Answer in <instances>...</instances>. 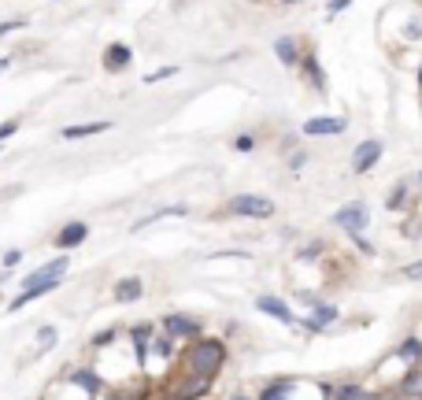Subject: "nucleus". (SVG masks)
<instances>
[{
	"instance_id": "f8f14e48",
	"label": "nucleus",
	"mask_w": 422,
	"mask_h": 400,
	"mask_svg": "<svg viewBox=\"0 0 422 400\" xmlns=\"http://www.w3.org/2000/svg\"><path fill=\"white\" fill-rule=\"evenodd\" d=\"M63 382L74 385V389H82L85 397H96V393H100V374H96V371H85V367H82V371L63 374Z\"/></svg>"
},
{
	"instance_id": "f704fd0d",
	"label": "nucleus",
	"mask_w": 422,
	"mask_h": 400,
	"mask_svg": "<svg viewBox=\"0 0 422 400\" xmlns=\"http://www.w3.org/2000/svg\"><path fill=\"white\" fill-rule=\"evenodd\" d=\"M415 182H419V189H422V171H419V178H415Z\"/></svg>"
},
{
	"instance_id": "1a4fd4ad",
	"label": "nucleus",
	"mask_w": 422,
	"mask_h": 400,
	"mask_svg": "<svg viewBox=\"0 0 422 400\" xmlns=\"http://www.w3.org/2000/svg\"><path fill=\"white\" fill-rule=\"evenodd\" d=\"M256 311H263V315L278 319V322H285V327H293V322H297L293 308H289V304H285V300H281V297H270V293L256 297Z\"/></svg>"
},
{
	"instance_id": "5701e85b",
	"label": "nucleus",
	"mask_w": 422,
	"mask_h": 400,
	"mask_svg": "<svg viewBox=\"0 0 422 400\" xmlns=\"http://www.w3.org/2000/svg\"><path fill=\"white\" fill-rule=\"evenodd\" d=\"M175 74H178V67H159V71H148V74H145V82H148V85H152V82H164V78H175Z\"/></svg>"
},
{
	"instance_id": "9d476101",
	"label": "nucleus",
	"mask_w": 422,
	"mask_h": 400,
	"mask_svg": "<svg viewBox=\"0 0 422 400\" xmlns=\"http://www.w3.org/2000/svg\"><path fill=\"white\" fill-rule=\"evenodd\" d=\"M130 63H134V49L123 45V41H115V45H107V49H104V71H107V74L126 71Z\"/></svg>"
},
{
	"instance_id": "0eeeda50",
	"label": "nucleus",
	"mask_w": 422,
	"mask_h": 400,
	"mask_svg": "<svg viewBox=\"0 0 422 400\" xmlns=\"http://www.w3.org/2000/svg\"><path fill=\"white\" fill-rule=\"evenodd\" d=\"M382 153H385V145L378 141V137H367V141H360V145H355V153H352V171H355V175L374 171L378 159H382Z\"/></svg>"
},
{
	"instance_id": "b1692460",
	"label": "nucleus",
	"mask_w": 422,
	"mask_h": 400,
	"mask_svg": "<svg viewBox=\"0 0 422 400\" xmlns=\"http://www.w3.org/2000/svg\"><path fill=\"white\" fill-rule=\"evenodd\" d=\"M234 148H237V153H252V148H256V137H252V134H237V137H234Z\"/></svg>"
},
{
	"instance_id": "4be33fe9",
	"label": "nucleus",
	"mask_w": 422,
	"mask_h": 400,
	"mask_svg": "<svg viewBox=\"0 0 422 400\" xmlns=\"http://www.w3.org/2000/svg\"><path fill=\"white\" fill-rule=\"evenodd\" d=\"M404 197H407V186H404V182H400V186H396L393 193H389V200H385V208H393V211H396V208H404V204H407Z\"/></svg>"
},
{
	"instance_id": "412c9836",
	"label": "nucleus",
	"mask_w": 422,
	"mask_h": 400,
	"mask_svg": "<svg viewBox=\"0 0 422 400\" xmlns=\"http://www.w3.org/2000/svg\"><path fill=\"white\" fill-rule=\"evenodd\" d=\"M322 252H326V245H322V241H311V245H304V248L297 252V259H304V263H315V256H322Z\"/></svg>"
},
{
	"instance_id": "7c9ffc66",
	"label": "nucleus",
	"mask_w": 422,
	"mask_h": 400,
	"mask_svg": "<svg viewBox=\"0 0 422 400\" xmlns=\"http://www.w3.org/2000/svg\"><path fill=\"white\" fill-rule=\"evenodd\" d=\"M304 164H308V156H304V153H293V156H289V167H293V171H300Z\"/></svg>"
},
{
	"instance_id": "f3484780",
	"label": "nucleus",
	"mask_w": 422,
	"mask_h": 400,
	"mask_svg": "<svg viewBox=\"0 0 422 400\" xmlns=\"http://www.w3.org/2000/svg\"><path fill=\"white\" fill-rule=\"evenodd\" d=\"M112 123L100 119V123H78V126H63V141H78V137H96V134H107Z\"/></svg>"
},
{
	"instance_id": "7ed1b4c3",
	"label": "nucleus",
	"mask_w": 422,
	"mask_h": 400,
	"mask_svg": "<svg viewBox=\"0 0 422 400\" xmlns=\"http://www.w3.org/2000/svg\"><path fill=\"white\" fill-rule=\"evenodd\" d=\"M230 215H241V219H270L274 215V200L263 197V193H237L226 204Z\"/></svg>"
},
{
	"instance_id": "a878e982",
	"label": "nucleus",
	"mask_w": 422,
	"mask_h": 400,
	"mask_svg": "<svg viewBox=\"0 0 422 400\" xmlns=\"http://www.w3.org/2000/svg\"><path fill=\"white\" fill-rule=\"evenodd\" d=\"M15 130H19V119H8V123H0V145H4L8 137H15Z\"/></svg>"
},
{
	"instance_id": "f03ea898",
	"label": "nucleus",
	"mask_w": 422,
	"mask_h": 400,
	"mask_svg": "<svg viewBox=\"0 0 422 400\" xmlns=\"http://www.w3.org/2000/svg\"><path fill=\"white\" fill-rule=\"evenodd\" d=\"M67 271H71V259L67 256H56V259H49V263H41L34 275L23 278V293L12 297L8 311H19V308H26L30 300H37V297L52 293V289H60V282L67 278Z\"/></svg>"
},
{
	"instance_id": "bb28decb",
	"label": "nucleus",
	"mask_w": 422,
	"mask_h": 400,
	"mask_svg": "<svg viewBox=\"0 0 422 400\" xmlns=\"http://www.w3.org/2000/svg\"><path fill=\"white\" fill-rule=\"evenodd\" d=\"M118 338V330H104V333H96L93 338V349H104V345H112Z\"/></svg>"
},
{
	"instance_id": "6e6552de",
	"label": "nucleus",
	"mask_w": 422,
	"mask_h": 400,
	"mask_svg": "<svg viewBox=\"0 0 422 400\" xmlns=\"http://www.w3.org/2000/svg\"><path fill=\"white\" fill-rule=\"evenodd\" d=\"M85 237H89V223H82V219L63 223L60 234H56V248H60V252H71V248L85 245Z\"/></svg>"
},
{
	"instance_id": "c85d7f7f",
	"label": "nucleus",
	"mask_w": 422,
	"mask_h": 400,
	"mask_svg": "<svg viewBox=\"0 0 422 400\" xmlns=\"http://www.w3.org/2000/svg\"><path fill=\"white\" fill-rule=\"evenodd\" d=\"M349 4H352V0H330V4H326V15H341Z\"/></svg>"
},
{
	"instance_id": "20e7f679",
	"label": "nucleus",
	"mask_w": 422,
	"mask_h": 400,
	"mask_svg": "<svg viewBox=\"0 0 422 400\" xmlns=\"http://www.w3.org/2000/svg\"><path fill=\"white\" fill-rule=\"evenodd\" d=\"M333 226H341L344 234H363L367 226H371V211H367L363 200H352V204L333 211Z\"/></svg>"
},
{
	"instance_id": "dca6fc26",
	"label": "nucleus",
	"mask_w": 422,
	"mask_h": 400,
	"mask_svg": "<svg viewBox=\"0 0 422 400\" xmlns=\"http://www.w3.org/2000/svg\"><path fill=\"white\" fill-rule=\"evenodd\" d=\"M326 389V400H374V393H367L360 382H349V385H322Z\"/></svg>"
},
{
	"instance_id": "2eb2a0df",
	"label": "nucleus",
	"mask_w": 422,
	"mask_h": 400,
	"mask_svg": "<svg viewBox=\"0 0 422 400\" xmlns=\"http://www.w3.org/2000/svg\"><path fill=\"white\" fill-rule=\"evenodd\" d=\"M293 378H270V382L259 389L256 400H293Z\"/></svg>"
},
{
	"instance_id": "4c0bfd02",
	"label": "nucleus",
	"mask_w": 422,
	"mask_h": 400,
	"mask_svg": "<svg viewBox=\"0 0 422 400\" xmlns=\"http://www.w3.org/2000/svg\"><path fill=\"white\" fill-rule=\"evenodd\" d=\"M419 85H422V71H419Z\"/></svg>"
},
{
	"instance_id": "2f4dec72",
	"label": "nucleus",
	"mask_w": 422,
	"mask_h": 400,
	"mask_svg": "<svg viewBox=\"0 0 422 400\" xmlns=\"http://www.w3.org/2000/svg\"><path fill=\"white\" fill-rule=\"evenodd\" d=\"M12 63H15V56H0V74H4L8 67H12Z\"/></svg>"
},
{
	"instance_id": "58836bf2",
	"label": "nucleus",
	"mask_w": 422,
	"mask_h": 400,
	"mask_svg": "<svg viewBox=\"0 0 422 400\" xmlns=\"http://www.w3.org/2000/svg\"><path fill=\"white\" fill-rule=\"evenodd\" d=\"M0 148H4V145H0Z\"/></svg>"
},
{
	"instance_id": "aec40b11",
	"label": "nucleus",
	"mask_w": 422,
	"mask_h": 400,
	"mask_svg": "<svg viewBox=\"0 0 422 400\" xmlns=\"http://www.w3.org/2000/svg\"><path fill=\"white\" fill-rule=\"evenodd\" d=\"M56 341H60L56 327H41V330H37V349H41V352H52V349H56Z\"/></svg>"
},
{
	"instance_id": "4468645a",
	"label": "nucleus",
	"mask_w": 422,
	"mask_h": 400,
	"mask_svg": "<svg viewBox=\"0 0 422 400\" xmlns=\"http://www.w3.org/2000/svg\"><path fill=\"white\" fill-rule=\"evenodd\" d=\"M274 56H278V63H285V67H297L304 52H300V41L293 34H285V37L274 41Z\"/></svg>"
},
{
	"instance_id": "a211bd4d",
	"label": "nucleus",
	"mask_w": 422,
	"mask_h": 400,
	"mask_svg": "<svg viewBox=\"0 0 422 400\" xmlns=\"http://www.w3.org/2000/svg\"><path fill=\"white\" fill-rule=\"evenodd\" d=\"M393 356H396L400 363H407V367H419V363H422V341H419V338H407Z\"/></svg>"
},
{
	"instance_id": "9b49d317",
	"label": "nucleus",
	"mask_w": 422,
	"mask_h": 400,
	"mask_svg": "<svg viewBox=\"0 0 422 400\" xmlns=\"http://www.w3.org/2000/svg\"><path fill=\"white\" fill-rule=\"evenodd\" d=\"M333 322H337V308L333 304H315L308 319H300V327L311 330V333H322V330H330Z\"/></svg>"
},
{
	"instance_id": "72a5a7b5",
	"label": "nucleus",
	"mask_w": 422,
	"mask_h": 400,
	"mask_svg": "<svg viewBox=\"0 0 422 400\" xmlns=\"http://www.w3.org/2000/svg\"><path fill=\"white\" fill-rule=\"evenodd\" d=\"M230 400H248V397H245V393H234V397H230Z\"/></svg>"
},
{
	"instance_id": "f257e3e1",
	"label": "nucleus",
	"mask_w": 422,
	"mask_h": 400,
	"mask_svg": "<svg viewBox=\"0 0 422 400\" xmlns=\"http://www.w3.org/2000/svg\"><path fill=\"white\" fill-rule=\"evenodd\" d=\"M222 367H226V341L208 338V333H200L197 341H189L178 356V378H186V382L211 385Z\"/></svg>"
},
{
	"instance_id": "473e14b6",
	"label": "nucleus",
	"mask_w": 422,
	"mask_h": 400,
	"mask_svg": "<svg viewBox=\"0 0 422 400\" xmlns=\"http://www.w3.org/2000/svg\"><path fill=\"white\" fill-rule=\"evenodd\" d=\"M374 400H396V393H393V397H389V393H378Z\"/></svg>"
},
{
	"instance_id": "cd10ccee",
	"label": "nucleus",
	"mask_w": 422,
	"mask_h": 400,
	"mask_svg": "<svg viewBox=\"0 0 422 400\" xmlns=\"http://www.w3.org/2000/svg\"><path fill=\"white\" fill-rule=\"evenodd\" d=\"M23 26H26V19H12V23H0V37L12 34V30H23Z\"/></svg>"
},
{
	"instance_id": "393cba45",
	"label": "nucleus",
	"mask_w": 422,
	"mask_h": 400,
	"mask_svg": "<svg viewBox=\"0 0 422 400\" xmlns=\"http://www.w3.org/2000/svg\"><path fill=\"white\" fill-rule=\"evenodd\" d=\"M19 259H23V252H19V248H8V252L0 256V263H4V271H12V267H19Z\"/></svg>"
},
{
	"instance_id": "ddd939ff",
	"label": "nucleus",
	"mask_w": 422,
	"mask_h": 400,
	"mask_svg": "<svg viewBox=\"0 0 422 400\" xmlns=\"http://www.w3.org/2000/svg\"><path fill=\"white\" fill-rule=\"evenodd\" d=\"M145 297V282H141L137 275H130V278H118L115 282V300L118 304H134V300Z\"/></svg>"
},
{
	"instance_id": "6ab92c4d",
	"label": "nucleus",
	"mask_w": 422,
	"mask_h": 400,
	"mask_svg": "<svg viewBox=\"0 0 422 400\" xmlns=\"http://www.w3.org/2000/svg\"><path fill=\"white\" fill-rule=\"evenodd\" d=\"M300 67L308 71V78H311V85H315L319 93L326 89V74H322V67H319V60H315V52H304V56H300Z\"/></svg>"
},
{
	"instance_id": "423d86ee",
	"label": "nucleus",
	"mask_w": 422,
	"mask_h": 400,
	"mask_svg": "<svg viewBox=\"0 0 422 400\" xmlns=\"http://www.w3.org/2000/svg\"><path fill=\"white\" fill-rule=\"evenodd\" d=\"M304 137H337L349 130V119L344 115H315V119H304Z\"/></svg>"
},
{
	"instance_id": "39448f33",
	"label": "nucleus",
	"mask_w": 422,
	"mask_h": 400,
	"mask_svg": "<svg viewBox=\"0 0 422 400\" xmlns=\"http://www.w3.org/2000/svg\"><path fill=\"white\" fill-rule=\"evenodd\" d=\"M164 333L175 338V341H182V345H189V341H197L204 333V327H200V319L182 315V311H170V315H164Z\"/></svg>"
},
{
	"instance_id": "c9c22d12",
	"label": "nucleus",
	"mask_w": 422,
	"mask_h": 400,
	"mask_svg": "<svg viewBox=\"0 0 422 400\" xmlns=\"http://www.w3.org/2000/svg\"><path fill=\"white\" fill-rule=\"evenodd\" d=\"M281 4H297V0H281Z\"/></svg>"
},
{
	"instance_id": "c756f323",
	"label": "nucleus",
	"mask_w": 422,
	"mask_h": 400,
	"mask_svg": "<svg viewBox=\"0 0 422 400\" xmlns=\"http://www.w3.org/2000/svg\"><path fill=\"white\" fill-rule=\"evenodd\" d=\"M404 278H422V259H419V263H407L404 267Z\"/></svg>"
},
{
	"instance_id": "e433bc0d",
	"label": "nucleus",
	"mask_w": 422,
	"mask_h": 400,
	"mask_svg": "<svg viewBox=\"0 0 422 400\" xmlns=\"http://www.w3.org/2000/svg\"><path fill=\"white\" fill-rule=\"evenodd\" d=\"M112 400H130V397H112Z\"/></svg>"
}]
</instances>
